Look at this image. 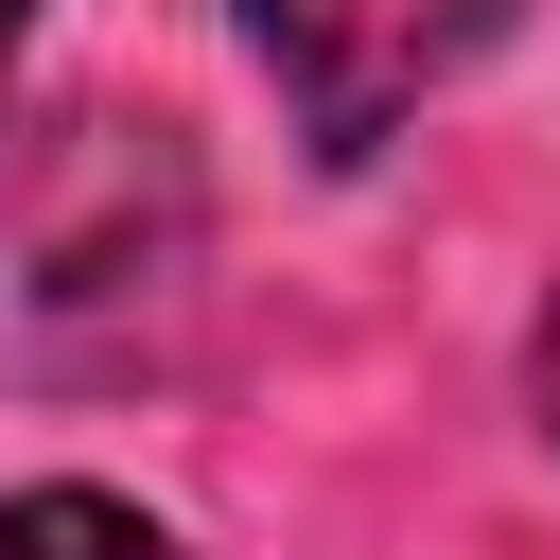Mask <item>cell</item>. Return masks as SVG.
Returning a JSON list of instances; mask_svg holds the SVG:
<instances>
[{"label": "cell", "instance_id": "obj_4", "mask_svg": "<svg viewBox=\"0 0 560 560\" xmlns=\"http://www.w3.org/2000/svg\"><path fill=\"white\" fill-rule=\"evenodd\" d=\"M542 420H560V332H542Z\"/></svg>", "mask_w": 560, "mask_h": 560}, {"label": "cell", "instance_id": "obj_1", "mask_svg": "<svg viewBox=\"0 0 560 560\" xmlns=\"http://www.w3.org/2000/svg\"><path fill=\"white\" fill-rule=\"evenodd\" d=\"M490 18H508V0H245L262 70L298 88V122H315L332 158H368L420 88H455V52H472Z\"/></svg>", "mask_w": 560, "mask_h": 560}, {"label": "cell", "instance_id": "obj_2", "mask_svg": "<svg viewBox=\"0 0 560 560\" xmlns=\"http://www.w3.org/2000/svg\"><path fill=\"white\" fill-rule=\"evenodd\" d=\"M0 560H175V525L52 472V490H0Z\"/></svg>", "mask_w": 560, "mask_h": 560}, {"label": "cell", "instance_id": "obj_3", "mask_svg": "<svg viewBox=\"0 0 560 560\" xmlns=\"http://www.w3.org/2000/svg\"><path fill=\"white\" fill-rule=\"evenodd\" d=\"M18 35H35V0H0V70H18Z\"/></svg>", "mask_w": 560, "mask_h": 560}]
</instances>
